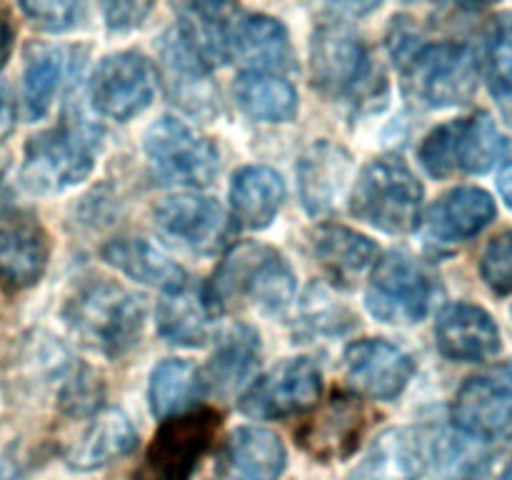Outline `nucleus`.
Segmentation results:
<instances>
[{
    "label": "nucleus",
    "mask_w": 512,
    "mask_h": 480,
    "mask_svg": "<svg viewBox=\"0 0 512 480\" xmlns=\"http://www.w3.org/2000/svg\"><path fill=\"white\" fill-rule=\"evenodd\" d=\"M508 153V143L488 113L435 128L420 145V163L433 178L453 173H485Z\"/></svg>",
    "instance_id": "nucleus-7"
},
{
    "label": "nucleus",
    "mask_w": 512,
    "mask_h": 480,
    "mask_svg": "<svg viewBox=\"0 0 512 480\" xmlns=\"http://www.w3.org/2000/svg\"><path fill=\"white\" fill-rule=\"evenodd\" d=\"M325 5H328L330 10H335V13L340 15H368L370 10L378 8L383 0H323Z\"/></svg>",
    "instance_id": "nucleus-42"
},
{
    "label": "nucleus",
    "mask_w": 512,
    "mask_h": 480,
    "mask_svg": "<svg viewBox=\"0 0 512 480\" xmlns=\"http://www.w3.org/2000/svg\"><path fill=\"white\" fill-rule=\"evenodd\" d=\"M158 328L168 343L200 348L215 335L218 305L210 298L208 288H193L190 283L168 290L158 305Z\"/></svg>",
    "instance_id": "nucleus-22"
},
{
    "label": "nucleus",
    "mask_w": 512,
    "mask_h": 480,
    "mask_svg": "<svg viewBox=\"0 0 512 480\" xmlns=\"http://www.w3.org/2000/svg\"><path fill=\"white\" fill-rule=\"evenodd\" d=\"M423 185L400 158H378L360 170L350 193V213L390 235L418 228Z\"/></svg>",
    "instance_id": "nucleus-5"
},
{
    "label": "nucleus",
    "mask_w": 512,
    "mask_h": 480,
    "mask_svg": "<svg viewBox=\"0 0 512 480\" xmlns=\"http://www.w3.org/2000/svg\"><path fill=\"white\" fill-rule=\"evenodd\" d=\"M438 3L458 5V8H483V5L493 3V0H438Z\"/></svg>",
    "instance_id": "nucleus-45"
},
{
    "label": "nucleus",
    "mask_w": 512,
    "mask_h": 480,
    "mask_svg": "<svg viewBox=\"0 0 512 480\" xmlns=\"http://www.w3.org/2000/svg\"><path fill=\"white\" fill-rule=\"evenodd\" d=\"M435 340L445 358L483 363L500 353V330L490 313L470 303H453L440 313Z\"/></svg>",
    "instance_id": "nucleus-17"
},
{
    "label": "nucleus",
    "mask_w": 512,
    "mask_h": 480,
    "mask_svg": "<svg viewBox=\"0 0 512 480\" xmlns=\"http://www.w3.org/2000/svg\"><path fill=\"white\" fill-rule=\"evenodd\" d=\"M205 288L218 310L245 303L260 313L280 315L295 298V270L275 248L240 243L225 255Z\"/></svg>",
    "instance_id": "nucleus-1"
},
{
    "label": "nucleus",
    "mask_w": 512,
    "mask_h": 480,
    "mask_svg": "<svg viewBox=\"0 0 512 480\" xmlns=\"http://www.w3.org/2000/svg\"><path fill=\"white\" fill-rule=\"evenodd\" d=\"M103 403V383L90 368H70L58 390V405L70 418H88L95 415Z\"/></svg>",
    "instance_id": "nucleus-36"
},
{
    "label": "nucleus",
    "mask_w": 512,
    "mask_h": 480,
    "mask_svg": "<svg viewBox=\"0 0 512 480\" xmlns=\"http://www.w3.org/2000/svg\"><path fill=\"white\" fill-rule=\"evenodd\" d=\"M398 65L405 93L428 108L463 105L478 88V60L468 45L418 43Z\"/></svg>",
    "instance_id": "nucleus-6"
},
{
    "label": "nucleus",
    "mask_w": 512,
    "mask_h": 480,
    "mask_svg": "<svg viewBox=\"0 0 512 480\" xmlns=\"http://www.w3.org/2000/svg\"><path fill=\"white\" fill-rule=\"evenodd\" d=\"M350 158L330 143L310 148L300 163V198L310 213H323L340 198L348 180Z\"/></svg>",
    "instance_id": "nucleus-30"
},
{
    "label": "nucleus",
    "mask_w": 512,
    "mask_h": 480,
    "mask_svg": "<svg viewBox=\"0 0 512 480\" xmlns=\"http://www.w3.org/2000/svg\"><path fill=\"white\" fill-rule=\"evenodd\" d=\"M313 85L330 98L353 95L373 73L368 50L358 35L343 25H323L310 43Z\"/></svg>",
    "instance_id": "nucleus-13"
},
{
    "label": "nucleus",
    "mask_w": 512,
    "mask_h": 480,
    "mask_svg": "<svg viewBox=\"0 0 512 480\" xmlns=\"http://www.w3.org/2000/svg\"><path fill=\"white\" fill-rule=\"evenodd\" d=\"M483 280L500 295L512 293V230H505L490 240L480 260Z\"/></svg>",
    "instance_id": "nucleus-37"
},
{
    "label": "nucleus",
    "mask_w": 512,
    "mask_h": 480,
    "mask_svg": "<svg viewBox=\"0 0 512 480\" xmlns=\"http://www.w3.org/2000/svg\"><path fill=\"white\" fill-rule=\"evenodd\" d=\"M223 460L233 480H280L288 465V450L273 430L240 425L228 435Z\"/></svg>",
    "instance_id": "nucleus-23"
},
{
    "label": "nucleus",
    "mask_w": 512,
    "mask_h": 480,
    "mask_svg": "<svg viewBox=\"0 0 512 480\" xmlns=\"http://www.w3.org/2000/svg\"><path fill=\"white\" fill-rule=\"evenodd\" d=\"M313 250L320 265L338 283H353L365 270L373 268L378 258V248L368 235L333 223L315 228Z\"/></svg>",
    "instance_id": "nucleus-29"
},
{
    "label": "nucleus",
    "mask_w": 512,
    "mask_h": 480,
    "mask_svg": "<svg viewBox=\"0 0 512 480\" xmlns=\"http://www.w3.org/2000/svg\"><path fill=\"white\" fill-rule=\"evenodd\" d=\"M75 65H80V58L73 48H43L28 60L23 75V100L30 120L48 115L55 95L60 93Z\"/></svg>",
    "instance_id": "nucleus-32"
},
{
    "label": "nucleus",
    "mask_w": 512,
    "mask_h": 480,
    "mask_svg": "<svg viewBox=\"0 0 512 480\" xmlns=\"http://www.w3.org/2000/svg\"><path fill=\"white\" fill-rule=\"evenodd\" d=\"M3 173H5V165L0 163V183H3Z\"/></svg>",
    "instance_id": "nucleus-47"
},
{
    "label": "nucleus",
    "mask_w": 512,
    "mask_h": 480,
    "mask_svg": "<svg viewBox=\"0 0 512 480\" xmlns=\"http://www.w3.org/2000/svg\"><path fill=\"white\" fill-rule=\"evenodd\" d=\"M323 393V373L310 358H288L255 380L240 398L248 418L280 420L313 408Z\"/></svg>",
    "instance_id": "nucleus-11"
},
{
    "label": "nucleus",
    "mask_w": 512,
    "mask_h": 480,
    "mask_svg": "<svg viewBox=\"0 0 512 480\" xmlns=\"http://www.w3.org/2000/svg\"><path fill=\"white\" fill-rule=\"evenodd\" d=\"M430 298L433 285L428 275L405 253H388L373 265L365 305L383 323H418L428 315Z\"/></svg>",
    "instance_id": "nucleus-12"
},
{
    "label": "nucleus",
    "mask_w": 512,
    "mask_h": 480,
    "mask_svg": "<svg viewBox=\"0 0 512 480\" xmlns=\"http://www.w3.org/2000/svg\"><path fill=\"white\" fill-rule=\"evenodd\" d=\"M225 55L240 60L250 70L280 73L293 68V45L288 30L270 15H243L223 30Z\"/></svg>",
    "instance_id": "nucleus-16"
},
{
    "label": "nucleus",
    "mask_w": 512,
    "mask_h": 480,
    "mask_svg": "<svg viewBox=\"0 0 512 480\" xmlns=\"http://www.w3.org/2000/svg\"><path fill=\"white\" fill-rule=\"evenodd\" d=\"M235 100L245 115L263 123H288L298 113V93L293 85L263 70H245L235 80Z\"/></svg>",
    "instance_id": "nucleus-31"
},
{
    "label": "nucleus",
    "mask_w": 512,
    "mask_h": 480,
    "mask_svg": "<svg viewBox=\"0 0 512 480\" xmlns=\"http://www.w3.org/2000/svg\"><path fill=\"white\" fill-rule=\"evenodd\" d=\"M495 220V200L480 188H455L428 213V230L443 243H465Z\"/></svg>",
    "instance_id": "nucleus-24"
},
{
    "label": "nucleus",
    "mask_w": 512,
    "mask_h": 480,
    "mask_svg": "<svg viewBox=\"0 0 512 480\" xmlns=\"http://www.w3.org/2000/svg\"><path fill=\"white\" fill-rule=\"evenodd\" d=\"M258 358V333L250 325H233V328H228L220 335L213 358L208 360L205 370L200 373L203 390H210L215 395L235 393L255 373Z\"/></svg>",
    "instance_id": "nucleus-26"
},
{
    "label": "nucleus",
    "mask_w": 512,
    "mask_h": 480,
    "mask_svg": "<svg viewBox=\"0 0 512 480\" xmlns=\"http://www.w3.org/2000/svg\"><path fill=\"white\" fill-rule=\"evenodd\" d=\"M10 45H13V28H10L8 18H5V13L0 10V65L8 60Z\"/></svg>",
    "instance_id": "nucleus-43"
},
{
    "label": "nucleus",
    "mask_w": 512,
    "mask_h": 480,
    "mask_svg": "<svg viewBox=\"0 0 512 480\" xmlns=\"http://www.w3.org/2000/svg\"><path fill=\"white\" fill-rule=\"evenodd\" d=\"M365 430V410L358 398L333 395L330 403L300 430V445L318 460H338L355 453Z\"/></svg>",
    "instance_id": "nucleus-20"
},
{
    "label": "nucleus",
    "mask_w": 512,
    "mask_h": 480,
    "mask_svg": "<svg viewBox=\"0 0 512 480\" xmlns=\"http://www.w3.org/2000/svg\"><path fill=\"white\" fill-rule=\"evenodd\" d=\"M15 128V100L10 85L0 78V143L13 133Z\"/></svg>",
    "instance_id": "nucleus-41"
},
{
    "label": "nucleus",
    "mask_w": 512,
    "mask_h": 480,
    "mask_svg": "<svg viewBox=\"0 0 512 480\" xmlns=\"http://www.w3.org/2000/svg\"><path fill=\"white\" fill-rule=\"evenodd\" d=\"M103 258L113 268H118L120 273L128 275V278L145 285H153V288H160L163 293L188 283L185 270L145 238L110 240L103 248Z\"/></svg>",
    "instance_id": "nucleus-28"
},
{
    "label": "nucleus",
    "mask_w": 512,
    "mask_h": 480,
    "mask_svg": "<svg viewBox=\"0 0 512 480\" xmlns=\"http://www.w3.org/2000/svg\"><path fill=\"white\" fill-rule=\"evenodd\" d=\"M343 360L350 385L373 400H395L415 375V360L403 348L380 338L355 340Z\"/></svg>",
    "instance_id": "nucleus-14"
},
{
    "label": "nucleus",
    "mask_w": 512,
    "mask_h": 480,
    "mask_svg": "<svg viewBox=\"0 0 512 480\" xmlns=\"http://www.w3.org/2000/svg\"><path fill=\"white\" fill-rule=\"evenodd\" d=\"M498 190L505 198V203L512 208V163H505V168L498 175Z\"/></svg>",
    "instance_id": "nucleus-44"
},
{
    "label": "nucleus",
    "mask_w": 512,
    "mask_h": 480,
    "mask_svg": "<svg viewBox=\"0 0 512 480\" xmlns=\"http://www.w3.org/2000/svg\"><path fill=\"white\" fill-rule=\"evenodd\" d=\"M145 155L163 183L203 188L218 175V148L190 130L183 120L160 118L145 130Z\"/></svg>",
    "instance_id": "nucleus-8"
},
{
    "label": "nucleus",
    "mask_w": 512,
    "mask_h": 480,
    "mask_svg": "<svg viewBox=\"0 0 512 480\" xmlns=\"http://www.w3.org/2000/svg\"><path fill=\"white\" fill-rule=\"evenodd\" d=\"M485 80L503 105L512 103V15H503L485 48Z\"/></svg>",
    "instance_id": "nucleus-35"
},
{
    "label": "nucleus",
    "mask_w": 512,
    "mask_h": 480,
    "mask_svg": "<svg viewBox=\"0 0 512 480\" xmlns=\"http://www.w3.org/2000/svg\"><path fill=\"white\" fill-rule=\"evenodd\" d=\"M158 73L143 53L123 50L100 60L90 80V103L110 120L135 118L155 98Z\"/></svg>",
    "instance_id": "nucleus-10"
},
{
    "label": "nucleus",
    "mask_w": 512,
    "mask_h": 480,
    "mask_svg": "<svg viewBox=\"0 0 512 480\" xmlns=\"http://www.w3.org/2000/svg\"><path fill=\"white\" fill-rule=\"evenodd\" d=\"M138 445V430L118 408L98 410L78 440L65 450V465L78 473L100 470L130 455Z\"/></svg>",
    "instance_id": "nucleus-18"
},
{
    "label": "nucleus",
    "mask_w": 512,
    "mask_h": 480,
    "mask_svg": "<svg viewBox=\"0 0 512 480\" xmlns=\"http://www.w3.org/2000/svg\"><path fill=\"white\" fill-rule=\"evenodd\" d=\"M500 480H512V460L508 463V468L503 470V475H500Z\"/></svg>",
    "instance_id": "nucleus-46"
},
{
    "label": "nucleus",
    "mask_w": 512,
    "mask_h": 480,
    "mask_svg": "<svg viewBox=\"0 0 512 480\" xmlns=\"http://www.w3.org/2000/svg\"><path fill=\"white\" fill-rule=\"evenodd\" d=\"M453 425L480 443L512 440V363L465 380L453 400Z\"/></svg>",
    "instance_id": "nucleus-9"
},
{
    "label": "nucleus",
    "mask_w": 512,
    "mask_h": 480,
    "mask_svg": "<svg viewBox=\"0 0 512 480\" xmlns=\"http://www.w3.org/2000/svg\"><path fill=\"white\" fill-rule=\"evenodd\" d=\"M285 203V180L268 165H248L233 175L230 205L243 228H268Z\"/></svg>",
    "instance_id": "nucleus-25"
},
{
    "label": "nucleus",
    "mask_w": 512,
    "mask_h": 480,
    "mask_svg": "<svg viewBox=\"0 0 512 480\" xmlns=\"http://www.w3.org/2000/svg\"><path fill=\"white\" fill-rule=\"evenodd\" d=\"M100 148V128L75 110L53 130L30 138L25 145L23 185L30 193H60L93 173Z\"/></svg>",
    "instance_id": "nucleus-3"
},
{
    "label": "nucleus",
    "mask_w": 512,
    "mask_h": 480,
    "mask_svg": "<svg viewBox=\"0 0 512 480\" xmlns=\"http://www.w3.org/2000/svg\"><path fill=\"white\" fill-rule=\"evenodd\" d=\"M153 215L165 235L195 250L215 248L225 233L223 208L205 195H170L155 205Z\"/></svg>",
    "instance_id": "nucleus-19"
},
{
    "label": "nucleus",
    "mask_w": 512,
    "mask_h": 480,
    "mask_svg": "<svg viewBox=\"0 0 512 480\" xmlns=\"http://www.w3.org/2000/svg\"><path fill=\"white\" fill-rule=\"evenodd\" d=\"M20 8L38 28L63 33L78 20L80 0H20Z\"/></svg>",
    "instance_id": "nucleus-38"
},
{
    "label": "nucleus",
    "mask_w": 512,
    "mask_h": 480,
    "mask_svg": "<svg viewBox=\"0 0 512 480\" xmlns=\"http://www.w3.org/2000/svg\"><path fill=\"white\" fill-rule=\"evenodd\" d=\"M48 265V238L33 223H10L0 228V280L23 290L38 283Z\"/></svg>",
    "instance_id": "nucleus-27"
},
{
    "label": "nucleus",
    "mask_w": 512,
    "mask_h": 480,
    "mask_svg": "<svg viewBox=\"0 0 512 480\" xmlns=\"http://www.w3.org/2000/svg\"><path fill=\"white\" fill-rule=\"evenodd\" d=\"M103 20L110 33H130L155 8V0H100Z\"/></svg>",
    "instance_id": "nucleus-39"
},
{
    "label": "nucleus",
    "mask_w": 512,
    "mask_h": 480,
    "mask_svg": "<svg viewBox=\"0 0 512 480\" xmlns=\"http://www.w3.org/2000/svg\"><path fill=\"white\" fill-rule=\"evenodd\" d=\"M480 440L465 433L445 435L435 443L433 455L438 460L440 475L445 480H480L488 473V455L483 453Z\"/></svg>",
    "instance_id": "nucleus-34"
},
{
    "label": "nucleus",
    "mask_w": 512,
    "mask_h": 480,
    "mask_svg": "<svg viewBox=\"0 0 512 480\" xmlns=\"http://www.w3.org/2000/svg\"><path fill=\"white\" fill-rule=\"evenodd\" d=\"M65 320L88 348L118 358L143 333L145 303L113 280H88L65 303Z\"/></svg>",
    "instance_id": "nucleus-2"
},
{
    "label": "nucleus",
    "mask_w": 512,
    "mask_h": 480,
    "mask_svg": "<svg viewBox=\"0 0 512 480\" xmlns=\"http://www.w3.org/2000/svg\"><path fill=\"white\" fill-rule=\"evenodd\" d=\"M163 68L165 85L173 103L188 110L190 115H213L218 108V90L210 83V65L195 50L188 35L173 28L163 38Z\"/></svg>",
    "instance_id": "nucleus-15"
},
{
    "label": "nucleus",
    "mask_w": 512,
    "mask_h": 480,
    "mask_svg": "<svg viewBox=\"0 0 512 480\" xmlns=\"http://www.w3.org/2000/svg\"><path fill=\"white\" fill-rule=\"evenodd\" d=\"M230 3L233 0H188L190 18L203 20V23H220Z\"/></svg>",
    "instance_id": "nucleus-40"
},
{
    "label": "nucleus",
    "mask_w": 512,
    "mask_h": 480,
    "mask_svg": "<svg viewBox=\"0 0 512 480\" xmlns=\"http://www.w3.org/2000/svg\"><path fill=\"white\" fill-rule=\"evenodd\" d=\"M430 450L413 428H390L370 445L350 480H420L428 470Z\"/></svg>",
    "instance_id": "nucleus-21"
},
{
    "label": "nucleus",
    "mask_w": 512,
    "mask_h": 480,
    "mask_svg": "<svg viewBox=\"0 0 512 480\" xmlns=\"http://www.w3.org/2000/svg\"><path fill=\"white\" fill-rule=\"evenodd\" d=\"M160 423L133 480H203L210 460L218 458L220 415L210 408H193Z\"/></svg>",
    "instance_id": "nucleus-4"
},
{
    "label": "nucleus",
    "mask_w": 512,
    "mask_h": 480,
    "mask_svg": "<svg viewBox=\"0 0 512 480\" xmlns=\"http://www.w3.org/2000/svg\"><path fill=\"white\" fill-rule=\"evenodd\" d=\"M203 393V380L193 363L180 358H168L155 365L150 373V413L158 420L188 413L195 408V398Z\"/></svg>",
    "instance_id": "nucleus-33"
}]
</instances>
